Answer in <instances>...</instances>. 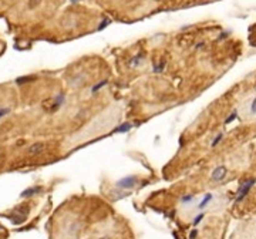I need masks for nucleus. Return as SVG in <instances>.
I'll return each instance as SVG.
<instances>
[{"label":"nucleus","mask_w":256,"mask_h":239,"mask_svg":"<svg viewBox=\"0 0 256 239\" xmlns=\"http://www.w3.org/2000/svg\"><path fill=\"white\" fill-rule=\"evenodd\" d=\"M64 100H66L64 94H58L57 97L54 98V103H53V107H51V110L54 111V110H57L58 107H61V105L64 104Z\"/></svg>","instance_id":"nucleus-9"},{"label":"nucleus","mask_w":256,"mask_h":239,"mask_svg":"<svg viewBox=\"0 0 256 239\" xmlns=\"http://www.w3.org/2000/svg\"><path fill=\"white\" fill-rule=\"evenodd\" d=\"M70 2H71L73 4H76V3H78V2H81V0H70Z\"/></svg>","instance_id":"nucleus-25"},{"label":"nucleus","mask_w":256,"mask_h":239,"mask_svg":"<svg viewBox=\"0 0 256 239\" xmlns=\"http://www.w3.org/2000/svg\"><path fill=\"white\" fill-rule=\"evenodd\" d=\"M196 235H198V231L194 229L191 233H189V239H195V238H196Z\"/></svg>","instance_id":"nucleus-21"},{"label":"nucleus","mask_w":256,"mask_h":239,"mask_svg":"<svg viewBox=\"0 0 256 239\" xmlns=\"http://www.w3.org/2000/svg\"><path fill=\"white\" fill-rule=\"evenodd\" d=\"M235 117H236V111H234V113H232L229 117H228V118H226V121H225V124L232 123V121H234V120H235Z\"/></svg>","instance_id":"nucleus-17"},{"label":"nucleus","mask_w":256,"mask_h":239,"mask_svg":"<svg viewBox=\"0 0 256 239\" xmlns=\"http://www.w3.org/2000/svg\"><path fill=\"white\" fill-rule=\"evenodd\" d=\"M211 199H212V194H206V195H205L204 199H202L201 204H199V209H204V208L209 204V201H211Z\"/></svg>","instance_id":"nucleus-12"},{"label":"nucleus","mask_w":256,"mask_h":239,"mask_svg":"<svg viewBox=\"0 0 256 239\" xmlns=\"http://www.w3.org/2000/svg\"><path fill=\"white\" fill-rule=\"evenodd\" d=\"M204 44H205V43H204V41L198 43V44H196V46H195V49H201V47H204Z\"/></svg>","instance_id":"nucleus-24"},{"label":"nucleus","mask_w":256,"mask_h":239,"mask_svg":"<svg viewBox=\"0 0 256 239\" xmlns=\"http://www.w3.org/2000/svg\"><path fill=\"white\" fill-rule=\"evenodd\" d=\"M137 184H138V177H135V175L124 177V178H121L120 181L115 182L117 188H121V189H131V188H134Z\"/></svg>","instance_id":"nucleus-2"},{"label":"nucleus","mask_w":256,"mask_h":239,"mask_svg":"<svg viewBox=\"0 0 256 239\" xmlns=\"http://www.w3.org/2000/svg\"><path fill=\"white\" fill-rule=\"evenodd\" d=\"M142 57H144V54H138V56H135V57L132 58L131 61H130V64H131L132 67H137L138 64H141V63H142Z\"/></svg>","instance_id":"nucleus-13"},{"label":"nucleus","mask_w":256,"mask_h":239,"mask_svg":"<svg viewBox=\"0 0 256 239\" xmlns=\"http://www.w3.org/2000/svg\"><path fill=\"white\" fill-rule=\"evenodd\" d=\"M222 137H224V134H222V133H219L216 137H215V139H214V141H212V144H211V145H212V147H215V145H216V144H218V142H219V141H221V139H222Z\"/></svg>","instance_id":"nucleus-15"},{"label":"nucleus","mask_w":256,"mask_h":239,"mask_svg":"<svg viewBox=\"0 0 256 239\" xmlns=\"http://www.w3.org/2000/svg\"><path fill=\"white\" fill-rule=\"evenodd\" d=\"M202 219H204V213H199L198 217H196L195 219H194V226H196V225H198V223L201 222Z\"/></svg>","instance_id":"nucleus-18"},{"label":"nucleus","mask_w":256,"mask_h":239,"mask_svg":"<svg viewBox=\"0 0 256 239\" xmlns=\"http://www.w3.org/2000/svg\"><path fill=\"white\" fill-rule=\"evenodd\" d=\"M100 239H110V238H100Z\"/></svg>","instance_id":"nucleus-26"},{"label":"nucleus","mask_w":256,"mask_h":239,"mask_svg":"<svg viewBox=\"0 0 256 239\" xmlns=\"http://www.w3.org/2000/svg\"><path fill=\"white\" fill-rule=\"evenodd\" d=\"M29 207H17L13 209L12 215H10V219H12V222L14 223V225H20V223H23L26 221V218H27V215H29Z\"/></svg>","instance_id":"nucleus-1"},{"label":"nucleus","mask_w":256,"mask_h":239,"mask_svg":"<svg viewBox=\"0 0 256 239\" xmlns=\"http://www.w3.org/2000/svg\"><path fill=\"white\" fill-rule=\"evenodd\" d=\"M38 2H40V0H30V7H34Z\"/></svg>","instance_id":"nucleus-23"},{"label":"nucleus","mask_w":256,"mask_h":239,"mask_svg":"<svg viewBox=\"0 0 256 239\" xmlns=\"http://www.w3.org/2000/svg\"><path fill=\"white\" fill-rule=\"evenodd\" d=\"M107 84H108V80H102V81H100V83H97L96 85H93V88H91V93H93V94L98 93V91L101 90L102 87H106Z\"/></svg>","instance_id":"nucleus-10"},{"label":"nucleus","mask_w":256,"mask_h":239,"mask_svg":"<svg viewBox=\"0 0 256 239\" xmlns=\"http://www.w3.org/2000/svg\"><path fill=\"white\" fill-rule=\"evenodd\" d=\"M253 184H255V179H248V181L242 182L239 187V191H238V197H236V202H240V201L243 199V198L248 195V192L250 191V188L253 187Z\"/></svg>","instance_id":"nucleus-3"},{"label":"nucleus","mask_w":256,"mask_h":239,"mask_svg":"<svg viewBox=\"0 0 256 239\" xmlns=\"http://www.w3.org/2000/svg\"><path fill=\"white\" fill-rule=\"evenodd\" d=\"M250 113H252V114H256V98L253 100L252 105H250Z\"/></svg>","instance_id":"nucleus-20"},{"label":"nucleus","mask_w":256,"mask_h":239,"mask_svg":"<svg viewBox=\"0 0 256 239\" xmlns=\"http://www.w3.org/2000/svg\"><path fill=\"white\" fill-rule=\"evenodd\" d=\"M110 23H111V20H110V19H104L101 23H100V26L97 27V30H102V29H104V27H107V26H108Z\"/></svg>","instance_id":"nucleus-14"},{"label":"nucleus","mask_w":256,"mask_h":239,"mask_svg":"<svg viewBox=\"0 0 256 239\" xmlns=\"http://www.w3.org/2000/svg\"><path fill=\"white\" fill-rule=\"evenodd\" d=\"M44 151H46V142H42V141L32 144V145L29 147V149H27L29 155H40Z\"/></svg>","instance_id":"nucleus-4"},{"label":"nucleus","mask_w":256,"mask_h":239,"mask_svg":"<svg viewBox=\"0 0 256 239\" xmlns=\"http://www.w3.org/2000/svg\"><path fill=\"white\" fill-rule=\"evenodd\" d=\"M192 199H194L192 195H185V197H182V202H191Z\"/></svg>","instance_id":"nucleus-19"},{"label":"nucleus","mask_w":256,"mask_h":239,"mask_svg":"<svg viewBox=\"0 0 256 239\" xmlns=\"http://www.w3.org/2000/svg\"><path fill=\"white\" fill-rule=\"evenodd\" d=\"M226 174H228V169L225 168L224 165H221V167H218V168L214 169L211 178L214 179V181H222V179L226 177Z\"/></svg>","instance_id":"nucleus-5"},{"label":"nucleus","mask_w":256,"mask_h":239,"mask_svg":"<svg viewBox=\"0 0 256 239\" xmlns=\"http://www.w3.org/2000/svg\"><path fill=\"white\" fill-rule=\"evenodd\" d=\"M40 192H42V188L40 187H30L20 194V198H30V197H34V195L40 194Z\"/></svg>","instance_id":"nucleus-6"},{"label":"nucleus","mask_w":256,"mask_h":239,"mask_svg":"<svg viewBox=\"0 0 256 239\" xmlns=\"http://www.w3.org/2000/svg\"><path fill=\"white\" fill-rule=\"evenodd\" d=\"M36 76H22V77L16 78V84L17 85H23V84H30V83H34L36 81Z\"/></svg>","instance_id":"nucleus-7"},{"label":"nucleus","mask_w":256,"mask_h":239,"mask_svg":"<svg viewBox=\"0 0 256 239\" xmlns=\"http://www.w3.org/2000/svg\"><path fill=\"white\" fill-rule=\"evenodd\" d=\"M229 34H230V32H224L221 36H219V39H218V40H224V39H226V36H229Z\"/></svg>","instance_id":"nucleus-22"},{"label":"nucleus","mask_w":256,"mask_h":239,"mask_svg":"<svg viewBox=\"0 0 256 239\" xmlns=\"http://www.w3.org/2000/svg\"><path fill=\"white\" fill-rule=\"evenodd\" d=\"M165 64H166L165 60H161V61L158 63V64H154V73H157V74L162 73L164 68H165Z\"/></svg>","instance_id":"nucleus-11"},{"label":"nucleus","mask_w":256,"mask_h":239,"mask_svg":"<svg viewBox=\"0 0 256 239\" xmlns=\"http://www.w3.org/2000/svg\"><path fill=\"white\" fill-rule=\"evenodd\" d=\"M134 127V124L132 123H124V124H121V125H118L117 128L114 129V133H117V134H124V133H128L130 129Z\"/></svg>","instance_id":"nucleus-8"},{"label":"nucleus","mask_w":256,"mask_h":239,"mask_svg":"<svg viewBox=\"0 0 256 239\" xmlns=\"http://www.w3.org/2000/svg\"><path fill=\"white\" fill-rule=\"evenodd\" d=\"M9 113H10V108H9V107H6V108H0V118L6 117Z\"/></svg>","instance_id":"nucleus-16"}]
</instances>
